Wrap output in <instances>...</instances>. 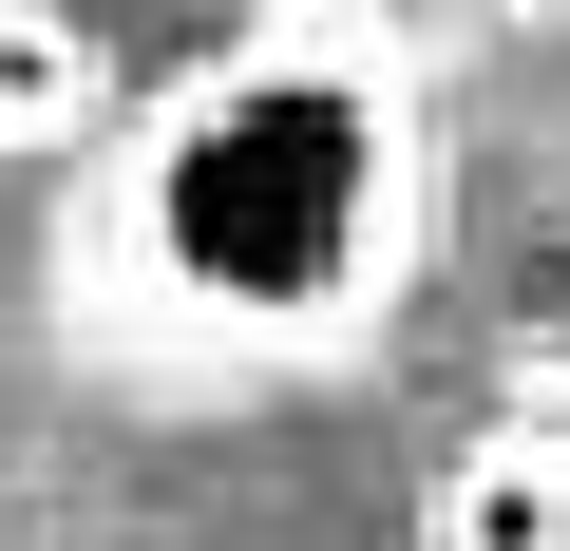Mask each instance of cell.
I'll use <instances>...</instances> for the list:
<instances>
[{
  "label": "cell",
  "mask_w": 570,
  "mask_h": 551,
  "mask_svg": "<svg viewBox=\"0 0 570 551\" xmlns=\"http://www.w3.org/2000/svg\"><path fill=\"white\" fill-rule=\"evenodd\" d=\"M456 551H570V456H475L456 475Z\"/></svg>",
  "instance_id": "6da1fadb"
}]
</instances>
